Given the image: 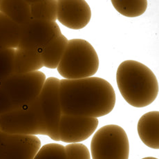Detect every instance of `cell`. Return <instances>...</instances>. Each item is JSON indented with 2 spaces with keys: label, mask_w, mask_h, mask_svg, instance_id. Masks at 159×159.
Wrapping results in <instances>:
<instances>
[{
  "label": "cell",
  "mask_w": 159,
  "mask_h": 159,
  "mask_svg": "<svg viewBox=\"0 0 159 159\" xmlns=\"http://www.w3.org/2000/svg\"><path fill=\"white\" fill-rule=\"evenodd\" d=\"M62 114L99 118L109 114L116 105V93L106 80L89 77L60 81Z\"/></svg>",
  "instance_id": "1"
},
{
  "label": "cell",
  "mask_w": 159,
  "mask_h": 159,
  "mask_svg": "<svg viewBox=\"0 0 159 159\" xmlns=\"http://www.w3.org/2000/svg\"><path fill=\"white\" fill-rule=\"evenodd\" d=\"M116 82L122 96L136 108L148 106L157 99L158 82L149 67L136 60H125L116 72Z\"/></svg>",
  "instance_id": "2"
},
{
  "label": "cell",
  "mask_w": 159,
  "mask_h": 159,
  "mask_svg": "<svg viewBox=\"0 0 159 159\" xmlns=\"http://www.w3.org/2000/svg\"><path fill=\"white\" fill-rule=\"evenodd\" d=\"M47 80L40 71L14 73L0 82V116L22 108L38 98Z\"/></svg>",
  "instance_id": "3"
},
{
  "label": "cell",
  "mask_w": 159,
  "mask_h": 159,
  "mask_svg": "<svg viewBox=\"0 0 159 159\" xmlns=\"http://www.w3.org/2000/svg\"><path fill=\"white\" fill-rule=\"evenodd\" d=\"M99 64L97 52L89 42L83 39H72L68 41L57 70L64 79H83L96 74Z\"/></svg>",
  "instance_id": "4"
},
{
  "label": "cell",
  "mask_w": 159,
  "mask_h": 159,
  "mask_svg": "<svg viewBox=\"0 0 159 159\" xmlns=\"http://www.w3.org/2000/svg\"><path fill=\"white\" fill-rule=\"evenodd\" d=\"M0 129L10 134L47 136V123L39 96L22 108L0 116Z\"/></svg>",
  "instance_id": "5"
},
{
  "label": "cell",
  "mask_w": 159,
  "mask_h": 159,
  "mask_svg": "<svg viewBox=\"0 0 159 159\" xmlns=\"http://www.w3.org/2000/svg\"><path fill=\"white\" fill-rule=\"evenodd\" d=\"M129 143L124 129L107 125L96 131L91 141L92 159H129Z\"/></svg>",
  "instance_id": "6"
},
{
  "label": "cell",
  "mask_w": 159,
  "mask_h": 159,
  "mask_svg": "<svg viewBox=\"0 0 159 159\" xmlns=\"http://www.w3.org/2000/svg\"><path fill=\"white\" fill-rule=\"evenodd\" d=\"M60 81L55 77L46 80L39 99L46 119L47 136L54 141L59 142V123L62 115L60 100Z\"/></svg>",
  "instance_id": "7"
},
{
  "label": "cell",
  "mask_w": 159,
  "mask_h": 159,
  "mask_svg": "<svg viewBox=\"0 0 159 159\" xmlns=\"http://www.w3.org/2000/svg\"><path fill=\"white\" fill-rule=\"evenodd\" d=\"M62 34L57 22L32 19L22 26L18 48L41 50Z\"/></svg>",
  "instance_id": "8"
},
{
  "label": "cell",
  "mask_w": 159,
  "mask_h": 159,
  "mask_svg": "<svg viewBox=\"0 0 159 159\" xmlns=\"http://www.w3.org/2000/svg\"><path fill=\"white\" fill-rule=\"evenodd\" d=\"M40 148L41 140L37 136L0 131V159H33Z\"/></svg>",
  "instance_id": "9"
},
{
  "label": "cell",
  "mask_w": 159,
  "mask_h": 159,
  "mask_svg": "<svg viewBox=\"0 0 159 159\" xmlns=\"http://www.w3.org/2000/svg\"><path fill=\"white\" fill-rule=\"evenodd\" d=\"M96 118L62 114L61 116L58 134L63 143H80L89 139L98 125Z\"/></svg>",
  "instance_id": "10"
},
{
  "label": "cell",
  "mask_w": 159,
  "mask_h": 159,
  "mask_svg": "<svg viewBox=\"0 0 159 159\" xmlns=\"http://www.w3.org/2000/svg\"><path fill=\"white\" fill-rule=\"evenodd\" d=\"M57 20L66 28L84 29L89 23L91 11L84 0H57Z\"/></svg>",
  "instance_id": "11"
},
{
  "label": "cell",
  "mask_w": 159,
  "mask_h": 159,
  "mask_svg": "<svg viewBox=\"0 0 159 159\" xmlns=\"http://www.w3.org/2000/svg\"><path fill=\"white\" fill-rule=\"evenodd\" d=\"M138 134L141 141L148 148H159V112L146 113L139 119L137 126Z\"/></svg>",
  "instance_id": "12"
},
{
  "label": "cell",
  "mask_w": 159,
  "mask_h": 159,
  "mask_svg": "<svg viewBox=\"0 0 159 159\" xmlns=\"http://www.w3.org/2000/svg\"><path fill=\"white\" fill-rule=\"evenodd\" d=\"M44 67L40 50L17 48L15 49L14 71L16 74L38 71Z\"/></svg>",
  "instance_id": "13"
},
{
  "label": "cell",
  "mask_w": 159,
  "mask_h": 159,
  "mask_svg": "<svg viewBox=\"0 0 159 159\" xmlns=\"http://www.w3.org/2000/svg\"><path fill=\"white\" fill-rule=\"evenodd\" d=\"M22 26L0 12V51L16 49L20 44Z\"/></svg>",
  "instance_id": "14"
},
{
  "label": "cell",
  "mask_w": 159,
  "mask_h": 159,
  "mask_svg": "<svg viewBox=\"0 0 159 159\" xmlns=\"http://www.w3.org/2000/svg\"><path fill=\"white\" fill-rule=\"evenodd\" d=\"M0 12L21 26L32 20L30 6L24 0H1Z\"/></svg>",
  "instance_id": "15"
},
{
  "label": "cell",
  "mask_w": 159,
  "mask_h": 159,
  "mask_svg": "<svg viewBox=\"0 0 159 159\" xmlns=\"http://www.w3.org/2000/svg\"><path fill=\"white\" fill-rule=\"evenodd\" d=\"M69 39L63 34L40 50L43 65L50 69H57L65 54Z\"/></svg>",
  "instance_id": "16"
},
{
  "label": "cell",
  "mask_w": 159,
  "mask_h": 159,
  "mask_svg": "<svg viewBox=\"0 0 159 159\" xmlns=\"http://www.w3.org/2000/svg\"><path fill=\"white\" fill-rule=\"evenodd\" d=\"M32 19L57 21V3L56 0H29Z\"/></svg>",
  "instance_id": "17"
},
{
  "label": "cell",
  "mask_w": 159,
  "mask_h": 159,
  "mask_svg": "<svg viewBox=\"0 0 159 159\" xmlns=\"http://www.w3.org/2000/svg\"><path fill=\"white\" fill-rule=\"evenodd\" d=\"M111 4L116 11L127 17H139L148 8L147 0H112Z\"/></svg>",
  "instance_id": "18"
},
{
  "label": "cell",
  "mask_w": 159,
  "mask_h": 159,
  "mask_svg": "<svg viewBox=\"0 0 159 159\" xmlns=\"http://www.w3.org/2000/svg\"><path fill=\"white\" fill-rule=\"evenodd\" d=\"M33 159H67L65 146L56 143L41 146Z\"/></svg>",
  "instance_id": "19"
},
{
  "label": "cell",
  "mask_w": 159,
  "mask_h": 159,
  "mask_svg": "<svg viewBox=\"0 0 159 159\" xmlns=\"http://www.w3.org/2000/svg\"><path fill=\"white\" fill-rule=\"evenodd\" d=\"M15 49L8 48L0 51V82L15 73L14 60Z\"/></svg>",
  "instance_id": "20"
},
{
  "label": "cell",
  "mask_w": 159,
  "mask_h": 159,
  "mask_svg": "<svg viewBox=\"0 0 159 159\" xmlns=\"http://www.w3.org/2000/svg\"><path fill=\"white\" fill-rule=\"evenodd\" d=\"M67 159H91V153L82 143H69L65 146Z\"/></svg>",
  "instance_id": "21"
},
{
  "label": "cell",
  "mask_w": 159,
  "mask_h": 159,
  "mask_svg": "<svg viewBox=\"0 0 159 159\" xmlns=\"http://www.w3.org/2000/svg\"><path fill=\"white\" fill-rule=\"evenodd\" d=\"M142 159H158V158H155V157H145V158H143Z\"/></svg>",
  "instance_id": "22"
},
{
  "label": "cell",
  "mask_w": 159,
  "mask_h": 159,
  "mask_svg": "<svg viewBox=\"0 0 159 159\" xmlns=\"http://www.w3.org/2000/svg\"><path fill=\"white\" fill-rule=\"evenodd\" d=\"M0 131H1V129H0Z\"/></svg>",
  "instance_id": "23"
}]
</instances>
